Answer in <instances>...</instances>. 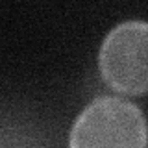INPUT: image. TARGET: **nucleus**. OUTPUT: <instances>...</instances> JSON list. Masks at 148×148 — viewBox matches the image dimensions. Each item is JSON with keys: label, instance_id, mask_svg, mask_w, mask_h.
Here are the masks:
<instances>
[{"label": "nucleus", "instance_id": "f257e3e1", "mask_svg": "<svg viewBox=\"0 0 148 148\" xmlns=\"http://www.w3.org/2000/svg\"><path fill=\"white\" fill-rule=\"evenodd\" d=\"M146 124L135 104L100 96L80 113L71 132V148H145Z\"/></svg>", "mask_w": 148, "mask_h": 148}, {"label": "nucleus", "instance_id": "f03ea898", "mask_svg": "<svg viewBox=\"0 0 148 148\" xmlns=\"http://www.w3.org/2000/svg\"><path fill=\"white\" fill-rule=\"evenodd\" d=\"M148 24L126 21L115 26L100 48V72L108 85L128 95H145L148 87L146 69Z\"/></svg>", "mask_w": 148, "mask_h": 148}]
</instances>
